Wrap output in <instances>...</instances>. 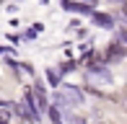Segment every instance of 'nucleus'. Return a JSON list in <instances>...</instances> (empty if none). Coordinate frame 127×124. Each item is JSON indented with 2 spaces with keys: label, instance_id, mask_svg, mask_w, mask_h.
Segmentation results:
<instances>
[{
  "label": "nucleus",
  "instance_id": "1",
  "mask_svg": "<svg viewBox=\"0 0 127 124\" xmlns=\"http://www.w3.org/2000/svg\"><path fill=\"white\" fill-rule=\"evenodd\" d=\"M94 23L101 26V29H112L114 21H112V16H106V13H94Z\"/></svg>",
  "mask_w": 127,
  "mask_h": 124
},
{
  "label": "nucleus",
  "instance_id": "2",
  "mask_svg": "<svg viewBox=\"0 0 127 124\" xmlns=\"http://www.w3.org/2000/svg\"><path fill=\"white\" fill-rule=\"evenodd\" d=\"M62 96H65L70 103H80L83 101V96H80V91L78 88H70V85H65V91H62Z\"/></svg>",
  "mask_w": 127,
  "mask_h": 124
},
{
  "label": "nucleus",
  "instance_id": "3",
  "mask_svg": "<svg viewBox=\"0 0 127 124\" xmlns=\"http://www.w3.org/2000/svg\"><path fill=\"white\" fill-rule=\"evenodd\" d=\"M91 80H96V83H112V75H109L106 70H99V72H91Z\"/></svg>",
  "mask_w": 127,
  "mask_h": 124
},
{
  "label": "nucleus",
  "instance_id": "4",
  "mask_svg": "<svg viewBox=\"0 0 127 124\" xmlns=\"http://www.w3.org/2000/svg\"><path fill=\"white\" fill-rule=\"evenodd\" d=\"M49 119H52V124H62V119H60V111H57V106H52V109H49Z\"/></svg>",
  "mask_w": 127,
  "mask_h": 124
},
{
  "label": "nucleus",
  "instance_id": "5",
  "mask_svg": "<svg viewBox=\"0 0 127 124\" xmlns=\"http://www.w3.org/2000/svg\"><path fill=\"white\" fill-rule=\"evenodd\" d=\"M8 119H10V114H8L5 109H0V122H3V124H8Z\"/></svg>",
  "mask_w": 127,
  "mask_h": 124
},
{
  "label": "nucleus",
  "instance_id": "6",
  "mask_svg": "<svg viewBox=\"0 0 127 124\" xmlns=\"http://www.w3.org/2000/svg\"><path fill=\"white\" fill-rule=\"evenodd\" d=\"M125 39H127V31H125Z\"/></svg>",
  "mask_w": 127,
  "mask_h": 124
}]
</instances>
